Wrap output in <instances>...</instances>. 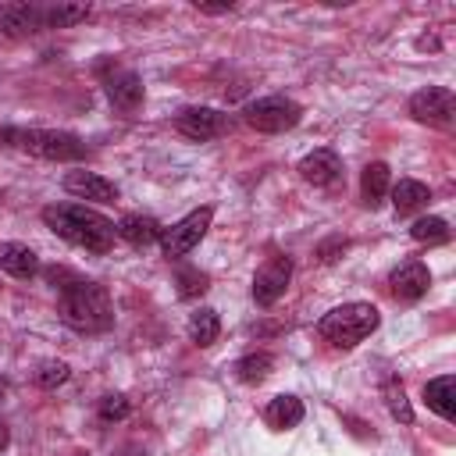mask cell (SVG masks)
<instances>
[{
  "instance_id": "6da1fadb",
  "label": "cell",
  "mask_w": 456,
  "mask_h": 456,
  "mask_svg": "<svg viewBox=\"0 0 456 456\" xmlns=\"http://www.w3.org/2000/svg\"><path fill=\"white\" fill-rule=\"evenodd\" d=\"M46 278L61 289V317L75 331H107L114 324V306L103 285L86 281L64 267H50Z\"/></svg>"
},
{
  "instance_id": "7a4b0ae2",
  "label": "cell",
  "mask_w": 456,
  "mask_h": 456,
  "mask_svg": "<svg viewBox=\"0 0 456 456\" xmlns=\"http://www.w3.org/2000/svg\"><path fill=\"white\" fill-rule=\"evenodd\" d=\"M43 221L46 228H53L64 242L71 246H82L89 253H107L114 246V221H107L103 214L89 210V207H78V203H53L43 210Z\"/></svg>"
},
{
  "instance_id": "3957f363",
  "label": "cell",
  "mask_w": 456,
  "mask_h": 456,
  "mask_svg": "<svg viewBox=\"0 0 456 456\" xmlns=\"http://www.w3.org/2000/svg\"><path fill=\"white\" fill-rule=\"evenodd\" d=\"M378 324H381L378 306H370V303H342V306H335V310H328V314L321 317L317 331H321V338H328L331 346L353 349V346H360Z\"/></svg>"
},
{
  "instance_id": "277c9868",
  "label": "cell",
  "mask_w": 456,
  "mask_h": 456,
  "mask_svg": "<svg viewBox=\"0 0 456 456\" xmlns=\"http://www.w3.org/2000/svg\"><path fill=\"white\" fill-rule=\"evenodd\" d=\"M0 146H18L43 160H82L86 142L71 132L53 128H0Z\"/></svg>"
},
{
  "instance_id": "5b68a950",
  "label": "cell",
  "mask_w": 456,
  "mask_h": 456,
  "mask_svg": "<svg viewBox=\"0 0 456 456\" xmlns=\"http://www.w3.org/2000/svg\"><path fill=\"white\" fill-rule=\"evenodd\" d=\"M299 118H303V107L289 96H260V100L246 103V110H242V121L256 132H267V135L296 128Z\"/></svg>"
},
{
  "instance_id": "8992f818",
  "label": "cell",
  "mask_w": 456,
  "mask_h": 456,
  "mask_svg": "<svg viewBox=\"0 0 456 456\" xmlns=\"http://www.w3.org/2000/svg\"><path fill=\"white\" fill-rule=\"evenodd\" d=\"M210 221H214V207H200V210L185 214L182 221H175L171 228H160V249H164V256H185L207 235Z\"/></svg>"
},
{
  "instance_id": "52a82bcc",
  "label": "cell",
  "mask_w": 456,
  "mask_h": 456,
  "mask_svg": "<svg viewBox=\"0 0 456 456\" xmlns=\"http://www.w3.org/2000/svg\"><path fill=\"white\" fill-rule=\"evenodd\" d=\"M410 114L420 125H449L456 114V96L445 86H428V89L410 96Z\"/></svg>"
},
{
  "instance_id": "ba28073f",
  "label": "cell",
  "mask_w": 456,
  "mask_h": 456,
  "mask_svg": "<svg viewBox=\"0 0 456 456\" xmlns=\"http://www.w3.org/2000/svg\"><path fill=\"white\" fill-rule=\"evenodd\" d=\"M175 128L185 135V139H196V142H207V139H217L232 128V118L224 110H214V107H189L175 118Z\"/></svg>"
},
{
  "instance_id": "9c48e42d",
  "label": "cell",
  "mask_w": 456,
  "mask_h": 456,
  "mask_svg": "<svg viewBox=\"0 0 456 456\" xmlns=\"http://www.w3.org/2000/svg\"><path fill=\"white\" fill-rule=\"evenodd\" d=\"M292 278V260L289 256H271L256 274H253V299L256 306H274Z\"/></svg>"
},
{
  "instance_id": "30bf717a",
  "label": "cell",
  "mask_w": 456,
  "mask_h": 456,
  "mask_svg": "<svg viewBox=\"0 0 456 456\" xmlns=\"http://www.w3.org/2000/svg\"><path fill=\"white\" fill-rule=\"evenodd\" d=\"M39 28H46V21H43V7H36V4H21V0L0 7V32H4V36H11V39H25V36H32V32H39Z\"/></svg>"
},
{
  "instance_id": "8fae6325",
  "label": "cell",
  "mask_w": 456,
  "mask_h": 456,
  "mask_svg": "<svg viewBox=\"0 0 456 456\" xmlns=\"http://www.w3.org/2000/svg\"><path fill=\"white\" fill-rule=\"evenodd\" d=\"M103 89H107V100L125 114H132L142 103V78L132 68H114V75H107Z\"/></svg>"
},
{
  "instance_id": "7c38bea8",
  "label": "cell",
  "mask_w": 456,
  "mask_h": 456,
  "mask_svg": "<svg viewBox=\"0 0 456 456\" xmlns=\"http://www.w3.org/2000/svg\"><path fill=\"white\" fill-rule=\"evenodd\" d=\"M388 285H392V296H395V299L413 303V299H420V296L428 292V285H431V271H428L420 260H406V264H399V267L392 271Z\"/></svg>"
},
{
  "instance_id": "4fadbf2b",
  "label": "cell",
  "mask_w": 456,
  "mask_h": 456,
  "mask_svg": "<svg viewBox=\"0 0 456 456\" xmlns=\"http://www.w3.org/2000/svg\"><path fill=\"white\" fill-rule=\"evenodd\" d=\"M64 189L78 200H93V203H114L118 200V185L107 182L103 175L93 171H68L64 175Z\"/></svg>"
},
{
  "instance_id": "5bb4252c",
  "label": "cell",
  "mask_w": 456,
  "mask_h": 456,
  "mask_svg": "<svg viewBox=\"0 0 456 456\" xmlns=\"http://www.w3.org/2000/svg\"><path fill=\"white\" fill-rule=\"evenodd\" d=\"M338 171H342V164H338L335 150H314V153H306L299 160V175L310 185H331L338 178Z\"/></svg>"
},
{
  "instance_id": "9a60e30c",
  "label": "cell",
  "mask_w": 456,
  "mask_h": 456,
  "mask_svg": "<svg viewBox=\"0 0 456 456\" xmlns=\"http://www.w3.org/2000/svg\"><path fill=\"white\" fill-rule=\"evenodd\" d=\"M114 232H118L128 246H135V249H146V246L160 242V224H157L153 217H142V214H125V217L114 224Z\"/></svg>"
},
{
  "instance_id": "2e32d148",
  "label": "cell",
  "mask_w": 456,
  "mask_h": 456,
  "mask_svg": "<svg viewBox=\"0 0 456 456\" xmlns=\"http://www.w3.org/2000/svg\"><path fill=\"white\" fill-rule=\"evenodd\" d=\"M424 403L428 410H435L442 420H456V378L442 374L435 381L424 385Z\"/></svg>"
},
{
  "instance_id": "e0dca14e",
  "label": "cell",
  "mask_w": 456,
  "mask_h": 456,
  "mask_svg": "<svg viewBox=\"0 0 456 456\" xmlns=\"http://www.w3.org/2000/svg\"><path fill=\"white\" fill-rule=\"evenodd\" d=\"M0 271H7L11 278H32L39 271V256L25 242H4L0 246Z\"/></svg>"
},
{
  "instance_id": "ac0fdd59",
  "label": "cell",
  "mask_w": 456,
  "mask_h": 456,
  "mask_svg": "<svg viewBox=\"0 0 456 456\" xmlns=\"http://www.w3.org/2000/svg\"><path fill=\"white\" fill-rule=\"evenodd\" d=\"M264 420L274 428V431H289L303 420V403L296 395H274L264 410Z\"/></svg>"
},
{
  "instance_id": "d6986e66",
  "label": "cell",
  "mask_w": 456,
  "mask_h": 456,
  "mask_svg": "<svg viewBox=\"0 0 456 456\" xmlns=\"http://www.w3.org/2000/svg\"><path fill=\"white\" fill-rule=\"evenodd\" d=\"M428 200H431V192H428V185H424V182H417V178H399V182L392 185L395 214H410V210L424 207Z\"/></svg>"
},
{
  "instance_id": "ffe728a7",
  "label": "cell",
  "mask_w": 456,
  "mask_h": 456,
  "mask_svg": "<svg viewBox=\"0 0 456 456\" xmlns=\"http://www.w3.org/2000/svg\"><path fill=\"white\" fill-rule=\"evenodd\" d=\"M360 192H363V203H367V207H378V203H381V196L388 192V164H385V160H374V164L363 167Z\"/></svg>"
},
{
  "instance_id": "44dd1931",
  "label": "cell",
  "mask_w": 456,
  "mask_h": 456,
  "mask_svg": "<svg viewBox=\"0 0 456 456\" xmlns=\"http://www.w3.org/2000/svg\"><path fill=\"white\" fill-rule=\"evenodd\" d=\"M381 395H385V406H388V413H392L399 424H413V406H410V399H406V388H403V381H399L395 374H388V378L381 381Z\"/></svg>"
},
{
  "instance_id": "7402d4cb",
  "label": "cell",
  "mask_w": 456,
  "mask_h": 456,
  "mask_svg": "<svg viewBox=\"0 0 456 456\" xmlns=\"http://www.w3.org/2000/svg\"><path fill=\"white\" fill-rule=\"evenodd\" d=\"M89 18V4H53V7H43V21L46 28H71L78 21Z\"/></svg>"
},
{
  "instance_id": "603a6c76",
  "label": "cell",
  "mask_w": 456,
  "mask_h": 456,
  "mask_svg": "<svg viewBox=\"0 0 456 456\" xmlns=\"http://www.w3.org/2000/svg\"><path fill=\"white\" fill-rule=\"evenodd\" d=\"M217 331H221V321H217V310H210V306H203V310H196V314L189 317V338H192L196 346H210V342L217 338Z\"/></svg>"
},
{
  "instance_id": "cb8c5ba5",
  "label": "cell",
  "mask_w": 456,
  "mask_h": 456,
  "mask_svg": "<svg viewBox=\"0 0 456 456\" xmlns=\"http://www.w3.org/2000/svg\"><path fill=\"white\" fill-rule=\"evenodd\" d=\"M271 367H274V356H271V353H249V356H242V360L235 363V374H239V381H246V385H260V381L271 374Z\"/></svg>"
},
{
  "instance_id": "d4e9b609",
  "label": "cell",
  "mask_w": 456,
  "mask_h": 456,
  "mask_svg": "<svg viewBox=\"0 0 456 456\" xmlns=\"http://www.w3.org/2000/svg\"><path fill=\"white\" fill-rule=\"evenodd\" d=\"M410 235L417 242H445L449 239V224L442 217H420V221H413Z\"/></svg>"
},
{
  "instance_id": "484cf974",
  "label": "cell",
  "mask_w": 456,
  "mask_h": 456,
  "mask_svg": "<svg viewBox=\"0 0 456 456\" xmlns=\"http://www.w3.org/2000/svg\"><path fill=\"white\" fill-rule=\"evenodd\" d=\"M64 381H68V363H61V360L39 363V370H36V385H39V388H57V385H64Z\"/></svg>"
},
{
  "instance_id": "4316f807",
  "label": "cell",
  "mask_w": 456,
  "mask_h": 456,
  "mask_svg": "<svg viewBox=\"0 0 456 456\" xmlns=\"http://www.w3.org/2000/svg\"><path fill=\"white\" fill-rule=\"evenodd\" d=\"M207 281H210V278H207L203 271H192V267H189V271L178 274V296H182V299L203 296V292H207Z\"/></svg>"
},
{
  "instance_id": "83f0119b",
  "label": "cell",
  "mask_w": 456,
  "mask_h": 456,
  "mask_svg": "<svg viewBox=\"0 0 456 456\" xmlns=\"http://www.w3.org/2000/svg\"><path fill=\"white\" fill-rule=\"evenodd\" d=\"M128 410H132V406H128L125 395H103V399H100V417H103V420H125Z\"/></svg>"
},
{
  "instance_id": "f1b7e54d",
  "label": "cell",
  "mask_w": 456,
  "mask_h": 456,
  "mask_svg": "<svg viewBox=\"0 0 456 456\" xmlns=\"http://www.w3.org/2000/svg\"><path fill=\"white\" fill-rule=\"evenodd\" d=\"M346 249H349V239L331 235V239H324V242L317 246V260H321V264H331V260H338Z\"/></svg>"
},
{
  "instance_id": "f546056e",
  "label": "cell",
  "mask_w": 456,
  "mask_h": 456,
  "mask_svg": "<svg viewBox=\"0 0 456 456\" xmlns=\"http://www.w3.org/2000/svg\"><path fill=\"white\" fill-rule=\"evenodd\" d=\"M196 11H203V14H224V11H232V0H221V4H203V0H196Z\"/></svg>"
},
{
  "instance_id": "4dcf8cb0",
  "label": "cell",
  "mask_w": 456,
  "mask_h": 456,
  "mask_svg": "<svg viewBox=\"0 0 456 456\" xmlns=\"http://www.w3.org/2000/svg\"><path fill=\"white\" fill-rule=\"evenodd\" d=\"M7 442H11V435H7V424H4V417H0V449H7Z\"/></svg>"
},
{
  "instance_id": "1f68e13d",
  "label": "cell",
  "mask_w": 456,
  "mask_h": 456,
  "mask_svg": "<svg viewBox=\"0 0 456 456\" xmlns=\"http://www.w3.org/2000/svg\"><path fill=\"white\" fill-rule=\"evenodd\" d=\"M0 388H4V381H0Z\"/></svg>"
}]
</instances>
